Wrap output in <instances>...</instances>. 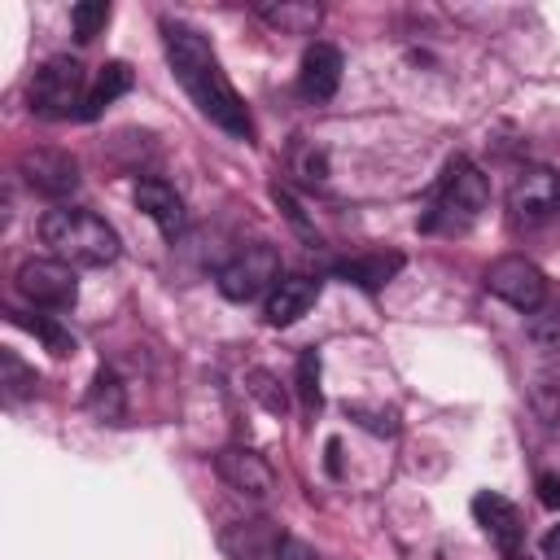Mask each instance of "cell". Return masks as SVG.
<instances>
[{
	"label": "cell",
	"instance_id": "obj_12",
	"mask_svg": "<svg viewBox=\"0 0 560 560\" xmlns=\"http://www.w3.org/2000/svg\"><path fill=\"white\" fill-rule=\"evenodd\" d=\"M219 547L228 551V560H276L284 547V534L276 521L254 516V521H232L219 534Z\"/></svg>",
	"mask_w": 560,
	"mask_h": 560
},
{
	"label": "cell",
	"instance_id": "obj_9",
	"mask_svg": "<svg viewBox=\"0 0 560 560\" xmlns=\"http://www.w3.org/2000/svg\"><path fill=\"white\" fill-rule=\"evenodd\" d=\"M18 175L26 179V188L61 201L79 188V162L66 149H26L18 158Z\"/></svg>",
	"mask_w": 560,
	"mask_h": 560
},
{
	"label": "cell",
	"instance_id": "obj_16",
	"mask_svg": "<svg viewBox=\"0 0 560 560\" xmlns=\"http://www.w3.org/2000/svg\"><path fill=\"white\" fill-rule=\"evenodd\" d=\"M258 18L267 26H276L280 35H315L324 9L306 4V0H280V4H258Z\"/></svg>",
	"mask_w": 560,
	"mask_h": 560
},
{
	"label": "cell",
	"instance_id": "obj_29",
	"mask_svg": "<svg viewBox=\"0 0 560 560\" xmlns=\"http://www.w3.org/2000/svg\"><path fill=\"white\" fill-rule=\"evenodd\" d=\"M538 499H542V508H560V477H551V472H542L538 477Z\"/></svg>",
	"mask_w": 560,
	"mask_h": 560
},
{
	"label": "cell",
	"instance_id": "obj_10",
	"mask_svg": "<svg viewBox=\"0 0 560 560\" xmlns=\"http://www.w3.org/2000/svg\"><path fill=\"white\" fill-rule=\"evenodd\" d=\"M214 468H219L223 486L236 490V494H245V499H267V494L276 490L271 464H267L258 451H249V446H223V451L214 455Z\"/></svg>",
	"mask_w": 560,
	"mask_h": 560
},
{
	"label": "cell",
	"instance_id": "obj_2",
	"mask_svg": "<svg viewBox=\"0 0 560 560\" xmlns=\"http://www.w3.org/2000/svg\"><path fill=\"white\" fill-rule=\"evenodd\" d=\"M39 241L48 245L52 258L70 262V267H109L118 258V232L79 206H57L39 219Z\"/></svg>",
	"mask_w": 560,
	"mask_h": 560
},
{
	"label": "cell",
	"instance_id": "obj_26",
	"mask_svg": "<svg viewBox=\"0 0 560 560\" xmlns=\"http://www.w3.org/2000/svg\"><path fill=\"white\" fill-rule=\"evenodd\" d=\"M298 394H302V407L315 416L324 394H319V354L315 350H302L298 354Z\"/></svg>",
	"mask_w": 560,
	"mask_h": 560
},
{
	"label": "cell",
	"instance_id": "obj_15",
	"mask_svg": "<svg viewBox=\"0 0 560 560\" xmlns=\"http://www.w3.org/2000/svg\"><path fill=\"white\" fill-rule=\"evenodd\" d=\"M136 206L158 223V232L162 236H179L184 232V197L166 184V179H158V175H144V179H136Z\"/></svg>",
	"mask_w": 560,
	"mask_h": 560
},
{
	"label": "cell",
	"instance_id": "obj_7",
	"mask_svg": "<svg viewBox=\"0 0 560 560\" xmlns=\"http://www.w3.org/2000/svg\"><path fill=\"white\" fill-rule=\"evenodd\" d=\"M486 289H490L499 302H508L512 311H521V315H534V311L547 302V276H542L529 258H521V254L494 258V262L486 267Z\"/></svg>",
	"mask_w": 560,
	"mask_h": 560
},
{
	"label": "cell",
	"instance_id": "obj_17",
	"mask_svg": "<svg viewBox=\"0 0 560 560\" xmlns=\"http://www.w3.org/2000/svg\"><path fill=\"white\" fill-rule=\"evenodd\" d=\"M398 267H402V254H359V258H350V262H341L337 267V276H346L350 284H359V289H385L394 276H398Z\"/></svg>",
	"mask_w": 560,
	"mask_h": 560
},
{
	"label": "cell",
	"instance_id": "obj_22",
	"mask_svg": "<svg viewBox=\"0 0 560 560\" xmlns=\"http://www.w3.org/2000/svg\"><path fill=\"white\" fill-rule=\"evenodd\" d=\"M0 385H4V398L9 402H22V398H31L35 394V368H26L13 350H0Z\"/></svg>",
	"mask_w": 560,
	"mask_h": 560
},
{
	"label": "cell",
	"instance_id": "obj_25",
	"mask_svg": "<svg viewBox=\"0 0 560 560\" xmlns=\"http://www.w3.org/2000/svg\"><path fill=\"white\" fill-rule=\"evenodd\" d=\"M105 22H109V4H105V0H83V4L70 9V26H74V39H79V44L96 39Z\"/></svg>",
	"mask_w": 560,
	"mask_h": 560
},
{
	"label": "cell",
	"instance_id": "obj_20",
	"mask_svg": "<svg viewBox=\"0 0 560 560\" xmlns=\"http://www.w3.org/2000/svg\"><path fill=\"white\" fill-rule=\"evenodd\" d=\"M88 411H92L96 420H105V424H118V420L127 416L122 381H118L109 368H101V372L92 376V385H88Z\"/></svg>",
	"mask_w": 560,
	"mask_h": 560
},
{
	"label": "cell",
	"instance_id": "obj_24",
	"mask_svg": "<svg viewBox=\"0 0 560 560\" xmlns=\"http://www.w3.org/2000/svg\"><path fill=\"white\" fill-rule=\"evenodd\" d=\"M18 324H22V328H31V332L48 346V354H57V359L74 354V337H70L57 319H48V315H35V319H31V315H18Z\"/></svg>",
	"mask_w": 560,
	"mask_h": 560
},
{
	"label": "cell",
	"instance_id": "obj_30",
	"mask_svg": "<svg viewBox=\"0 0 560 560\" xmlns=\"http://www.w3.org/2000/svg\"><path fill=\"white\" fill-rule=\"evenodd\" d=\"M276 560H319L306 542H298V538H284V547H280V556Z\"/></svg>",
	"mask_w": 560,
	"mask_h": 560
},
{
	"label": "cell",
	"instance_id": "obj_13",
	"mask_svg": "<svg viewBox=\"0 0 560 560\" xmlns=\"http://www.w3.org/2000/svg\"><path fill=\"white\" fill-rule=\"evenodd\" d=\"M341 88V52L324 39H315L306 52H302V70H298V96L311 101V105H324L332 101Z\"/></svg>",
	"mask_w": 560,
	"mask_h": 560
},
{
	"label": "cell",
	"instance_id": "obj_31",
	"mask_svg": "<svg viewBox=\"0 0 560 560\" xmlns=\"http://www.w3.org/2000/svg\"><path fill=\"white\" fill-rule=\"evenodd\" d=\"M542 556H547V560H560V525L547 529V538H542Z\"/></svg>",
	"mask_w": 560,
	"mask_h": 560
},
{
	"label": "cell",
	"instance_id": "obj_28",
	"mask_svg": "<svg viewBox=\"0 0 560 560\" xmlns=\"http://www.w3.org/2000/svg\"><path fill=\"white\" fill-rule=\"evenodd\" d=\"M363 429H372V433H394L398 424H394V416L389 411H363V407H346Z\"/></svg>",
	"mask_w": 560,
	"mask_h": 560
},
{
	"label": "cell",
	"instance_id": "obj_27",
	"mask_svg": "<svg viewBox=\"0 0 560 560\" xmlns=\"http://www.w3.org/2000/svg\"><path fill=\"white\" fill-rule=\"evenodd\" d=\"M271 197H276V201L284 206V214H289V223H293V228H298V232H302L306 241H315V228L306 223V214H302V206H298V197H293V192H289L284 184H276V188H271Z\"/></svg>",
	"mask_w": 560,
	"mask_h": 560
},
{
	"label": "cell",
	"instance_id": "obj_14",
	"mask_svg": "<svg viewBox=\"0 0 560 560\" xmlns=\"http://www.w3.org/2000/svg\"><path fill=\"white\" fill-rule=\"evenodd\" d=\"M315 298H319V280H311V276H280L276 289L262 302V319L271 328H289V324H298L315 306Z\"/></svg>",
	"mask_w": 560,
	"mask_h": 560
},
{
	"label": "cell",
	"instance_id": "obj_18",
	"mask_svg": "<svg viewBox=\"0 0 560 560\" xmlns=\"http://www.w3.org/2000/svg\"><path fill=\"white\" fill-rule=\"evenodd\" d=\"M131 88V66L127 61H105L88 88V105H83V118H101L105 105H114L122 92Z\"/></svg>",
	"mask_w": 560,
	"mask_h": 560
},
{
	"label": "cell",
	"instance_id": "obj_21",
	"mask_svg": "<svg viewBox=\"0 0 560 560\" xmlns=\"http://www.w3.org/2000/svg\"><path fill=\"white\" fill-rule=\"evenodd\" d=\"M245 389H249V398L262 402V411H271V416H284V411H289V394H284V385H280L276 372L249 368V372H245Z\"/></svg>",
	"mask_w": 560,
	"mask_h": 560
},
{
	"label": "cell",
	"instance_id": "obj_8",
	"mask_svg": "<svg viewBox=\"0 0 560 560\" xmlns=\"http://www.w3.org/2000/svg\"><path fill=\"white\" fill-rule=\"evenodd\" d=\"M508 210L521 223H542V219L560 214V175L551 166H525V171H516V179L508 188Z\"/></svg>",
	"mask_w": 560,
	"mask_h": 560
},
{
	"label": "cell",
	"instance_id": "obj_19",
	"mask_svg": "<svg viewBox=\"0 0 560 560\" xmlns=\"http://www.w3.org/2000/svg\"><path fill=\"white\" fill-rule=\"evenodd\" d=\"M289 175H298V184H306V188H324L328 184V153H324V144L306 140V136H293V144H289Z\"/></svg>",
	"mask_w": 560,
	"mask_h": 560
},
{
	"label": "cell",
	"instance_id": "obj_6",
	"mask_svg": "<svg viewBox=\"0 0 560 560\" xmlns=\"http://www.w3.org/2000/svg\"><path fill=\"white\" fill-rule=\"evenodd\" d=\"M13 284L35 311H70L79 302L74 267L61 258H26L13 276Z\"/></svg>",
	"mask_w": 560,
	"mask_h": 560
},
{
	"label": "cell",
	"instance_id": "obj_3",
	"mask_svg": "<svg viewBox=\"0 0 560 560\" xmlns=\"http://www.w3.org/2000/svg\"><path fill=\"white\" fill-rule=\"evenodd\" d=\"M486 201H490V184H486L481 166L459 153V158L446 162V171H442V179H438L433 206H429V214H424V228H446V232L468 228V223L486 210Z\"/></svg>",
	"mask_w": 560,
	"mask_h": 560
},
{
	"label": "cell",
	"instance_id": "obj_11",
	"mask_svg": "<svg viewBox=\"0 0 560 560\" xmlns=\"http://www.w3.org/2000/svg\"><path fill=\"white\" fill-rule=\"evenodd\" d=\"M472 521L481 525V534H486L503 556H516V551H521V542H525V521H521L516 503H508L503 494H494V490L472 494Z\"/></svg>",
	"mask_w": 560,
	"mask_h": 560
},
{
	"label": "cell",
	"instance_id": "obj_5",
	"mask_svg": "<svg viewBox=\"0 0 560 560\" xmlns=\"http://www.w3.org/2000/svg\"><path fill=\"white\" fill-rule=\"evenodd\" d=\"M276 280H280V254L271 245H245L214 271V284L228 302H254L258 293H271Z\"/></svg>",
	"mask_w": 560,
	"mask_h": 560
},
{
	"label": "cell",
	"instance_id": "obj_1",
	"mask_svg": "<svg viewBox=\"0 0 560 560\" xmlns=\"http://www.w3.org/2000/svg\"><path fill=\"white\" fill-rule=\"evenodd\" d=\"M162 44H166V61L179 79V88L192 96V105L223 131L232 136H254V118L241 101V92L228 83L214 48L206 44L201 31H192L188 22H162Z\"/></svg>",
	"mask_w": 560,
	"mask_h": 560
},
{
	"label": "cell",
	"instance_id": "obj_23",
	"mask_svg": "<svg viewBox=\"0 0 560 560\" xmlns=\"http://www.w3.org/2000/svg\"><path fill=\"white\" fill-rule=\"evenodd\" d=\"M525 337L534 341V350L560 354V306H538V311L525 319Z\"/></svg>",
	"mask_w": 560,
	"mask_h": 560
},
{
	"label": "cell",
	"instance_id": "obj_4",
	"mask_svg": "<svg viewBox=\"0 0 560 560\" xmlns=\"http://www.w3.org/2000/svg\"><path fill=\"white\" fill-rule=\"evenodd\" d=\"M88 70L74 61V57H48L31 88H26V101H31V114L35 118H48V122H61L70 114L83 118V105H88Z\"/></svg>",
	"mask_w": 560,
	"mask_h": 560
}]
</instances>
